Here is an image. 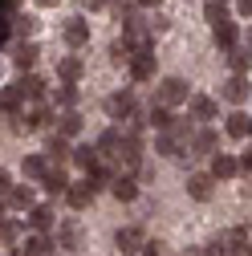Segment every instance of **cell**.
Listing matches in <instances>:
<instances>
[{"instance_id":"277c9868","label":"cell","mask_w":252,"mask_h":256,"mask_svg":"<svg viewBox=\"0 0 252 256\" xmlns=\"http://www.w3.org/2000/svg\"><path fill=\"white\" fill-rule=\"evenodd\" d=\"M114 244H118V252H122V256H134V252L146 244V236H142V228H138V224H130V228H118Z\"/></svg>"},{"instance_id":"9c48e42d","label":"cell","mask_w":252,"mask_h":256,"mask_svg":"<svg viewBox=\"0 0 252 256\" xmlns=\"http://www.w3.org/2000/svg\"><path fill=\"white\" fill-rule=\"evenodd\" d=\"M220 94H224V102H232V106H240V102L248 98V78H244V74H232V78H228V86L220 90Z\"/></svg>"},{"instance_id":"7402d4cb","label":"cell","mask_w":252,"mask_h":256,"mask_svg":"<svg viewBox=\"0 0 252 256\" xmlns=\"http://www.w3.org/2000/svg\"><path fill=\"white\" fill-rule=\"evenodd\" d=\"M12 90L20 94V98H41V94H45V82L33 78V74H24L20 82H12Z\"/></svg>"},{"instance_id":"6da1fadb","label":"cell","mask_w":252,"mask_h":256,"mask_svg":"<svg viewBox=\"0 0 252 256\" xmlns=\"http://www.w3.org/2000/svg\"><path fill=\"white\" fill-rule=\"evenodd\" d=\"M183 102H192V86H187L183 78H163L159 82V106H183Z\"/></svg>"},{"instance_id":"f546056e","label":"cell","mask_w":252,"mask_h":256,"mask_svg":"<svg viewBox=\"0 0 252 256\" xmlns=\"http://www.w3.org/2000/svg\"><path fill=\"white\" fill-rule=\"evenodd\" d=\"M24 256H49V236L45 232H33L24 240Z\"/></svg>"},{"instance_id":"7dc6e473","label":"cell","mask_w":252,"mask_h":256,"mask_svg":"<svg viewBox=\"0 0 252 256\" xmlns=\"http://www.w3.org/2000/svg\"><path fill=\"white\" fill-rule=\"evenodd\" d=\"M110 0H86V8H106Z\"/></svg>"},{"instance_id":"74e56055","label":"cell","mask_w":252,"mask_h":256,"mask_svg":"<svg viewBox=\"0 0 252 256\" xmlns=\"http://www.w3.org/2000/svg\"><path fill=\"white\" fill-rule=\"evenodd\" d=\"M16 232H20V228H16V220H0V244H12Z\"/></svg>"},{"instance_id":"484cf974","label":"cell","mask_w":252,"mask_h":256,"mask_svg":"<svg viewBox=\"0 0 252 256\" xmlns=\"http://www.w3.org/2000/svg\"><path fill=\"white\" fill-rule=\"evenodd\" d=\"M154 150L167 154V158H179V154H183V138H175L171 130H163V134H159V142H154Z\"/></svg>"},{"instance_id":"8992f818","label":"cell","mask_w":252,"mask_h":256,"mask_svg":"<svg viewBox=\"0 0 252 256\" xmlns=\"http://www.w3.org/2000/svg\"><path fill=\"white\" fill-rule=\"evenodd\" d=\"M187 114H192L196 122H212V118L220 114V102H216V98H204V94H196V98L187 102Z\"/></svg>"},{"instance_id":"30bf717a","label":"cell","mask_w":252,"mask_h":256,"mask_svg":"<svg viewBox=\"0 0 252 256\" xmlns=\"http://www.w3.org/2000/svg\"><path fill=\"white\" fill-rule=\"evenodd\" d=\"M66 45H70V49H82V45H90V24H86L82 16H74V20L66 24Z\"/></svg>"},{"instance_id":"e575fe53","label":"cell","mask_w":252,"mask_h":256,"mask_svg":"<svg viewBox=\"0 0 252 256\" xmlns=\"http://www.w3.org/2000/svg\"><path fill=\"white\" fill-rule=\"evenodd\" d=\"M74 102H78V90H74V86H61V90H53V106H66V110H74Z\"/></svg>"},{"instance_id":"7c38bea8","label":"cell","mask_w":252,"mask_h":256,"mask_svg":"<svg viewBox=\"0 0 252 256\" xmlns=\"http://www.w3.org/2000/svg\"><path fill=\"white\" fill-rule=\"evenodd\" d=\"M94 196H98V191H94L86 179H82V183H70V191H66L70 208H78V212H82V208H90V200H94Z\"/></svg>"},{"instance_id":"836d02e7","label":"cell","mask_w":252,"mask_h":256,"mask_svg":"<svg viewBox=\"0 0 252 256\" xmlns=\"http://www.w3.org/2000/svg\"><path fill=\"white\" fill-rule=\"evenodd\" d=\"M228 61H232V70H236V74H244V70L252 66V53L236 45V49H228Z\"/></svg>"},{"instance_id":"f35d334b","label":"cell","mask_w":252,"mask_h":256,"mask_svg":"<svg viewBox=\"0 0 252 256\" xmlns=\"http://www.w3.org/2000/svg\"><path fill=\"white\" fill-rule=\"evenodd\" d=\"M200 256H232V252H228V240H212V244H204Z\"/></svg>"},{"instance_id":"3957f363","label":"cell","mask_w":252,"mask_h":256,"mask_svg":"<svg viewBox=\"0 0 252 256\" xmlns=\"http://www.w3.org/2000/svg\"><path fill=\"white\" fill-rule=\"evenodd\" d=\"M154 70H159V61H154L150 49H138V53L130 57V78H134V82H150Z\"/></svg>"},{"instance_id":"f907efd6","label":"cell","mask_w":252,"mask_h":256,"mask_svg":"<svg viewBox=\"0 0 252 256\" xmlns=\"http://www.w3.org/2000/svg\"><path fill=\"white\" fill-rule=\"evenodd\" d=\"M244 256H252V240H248V248H244Z\"/></svg>"},{"instance_id":"d6986e66","label":"cell","mask_w":252,"mask_h":256,"mask_svg":"<svg viewBox=\"0 0 252 256\" xmlns=\"http://www.w3.org/2000/svg\"><path fill=\"white\" fill-rule=\"evenodd\" d=\"M70 154H74L70 138H61V134H49V142H45V158H53V163H61V158H70Z\"/></svg>"},{"instance_id":"bcb514c9","label":"cell","mask_w":252,"mask_h":256,"mask_svg":"<svg viewBox=\"0 0 252 256\" xmlns=\"http://www.w3.org/2000/svg\"><path fill=\"white\" fill-rule=\"evenodd\" d=\"M134 4H138V8H159L163 0H134Z\"/></svg>"},{"instance_id":"f5cc1de1","label":"cell","mask_w":252,"mask_h":256,"mask_svg":"<svg viewBox=\"0 0 252 256\" xmlns=\"http://www.w3.org/2000/svg\"><path fill=\"white\" fill-rule=\"evenodd\" d=\"M220 4H224V0H220Z\"/></svg>"},{"instance_id":"816d5d0a","label":"cell","mask_w":252,"mask_h":256,"mask_svg":"<svg viewBox=\"0 0 252 256\" xmlns=\"http://www.w3.org/2000/svg\"><path fill=\"white\" fill-rule=\"evenodd\" d=\"M0 220H4V204H0Z\"/></svg>"},{"instance_id":"5b68a950","label":"cell","mask_w":252,"mask_h":256,"mask_svg":"<svg viewBox=\"0 0 252 256\" xmlns=\"http://www.w3.org/2000/svg\"><path fill=\"white\" fill-rule=\"evenodd\" d=\"M57 248H66V252H82V248H86V232L78 228L74 220L57 228Z\"/></svg>"},{"instance_id":"8d00e7d4","label":"cell","mask_w":252,"mask_h":256,"mask_svg":"<svg viewBox=\"0 0 252 256\" xmlns=\"http://www.w3.org/2000/svg\"><path fill=\"white\" fill-rule=\"evenodd\" d=\"M224 240H228V252H244V248H248V232H244V228H232Z\"/></svg>"},{"instance_id":"ee69618b","label":"cell","mask_w":252,"mask_h":256,"mask_svg":"<svg viewBox=\"0 0 252 256\" xmlns=\"http://www.w3.org/2000/svg\"><path fill=\"white\" fill-rule=\"evenodd\" d=\"M236 12L240 16H252V0H236Z\"/></svg>"},{"instance_id":"681fc988","label":"cell","mask_w":252,"mask_h":256,"mask_svg":"<svg viewBox=\"0 0 252 256\" xmlns=\"http://www.w3.org/2000/svg\"><path fill=\"white\" fill-rule=\"evenodd\" d=\"M37 4H41V8H53V4H57V0H37Z\"/></svg>"},{"instance_id":"ba28073f","label":"cell","mask_w":252,"mask_h":256,"mask_svg":"<svg viewBox=\"0 0 252 256\" xmlns=\"http://www.w3.org/2000/svg\"><path fill=\"white\" fill-rule=\"evenodd\" d=\"M216 146H220V134H216V130H208V126L192 134V154H220Z\"/></svg>"},{"instance_id":"4fadbf2b","label":"cell","mask_w":252,"mask_h":256,"mask_svg":"<svg viewBox=\"0 0 252 256\" xmlns=\"http://www.w3.org/2000/svg\"><path fill=\"white\" fill-rule=\"evenodd\" d=\"M240 171V158L232 154H212V179H232Z\"/></svg>"},{"instance_id":"ab89813d","label":"cell","mask_w":252,"mask_h":256,"mask_svg":"<svg viewBox=\"0 0 252 256\" xmlns=\"http://www.w3.org/2000/svg\"><path fill=\"white\" fill-rule=\"evenodd\" d=\"M142 256H167V244H159V240H146V244H142Z\"/></svg>"},{"instance_id":"2e32d148","label":"cell","mask_w":252,"mask_h":256,"mask_svg":"<svg viewBox=\"0 0 252 256\" xmlns=\"http://www.w3.org/2000/svg\"><path fill=\"white\" fill-rule=\"evenodd\" d=\"M110 191H114V200H122V204H130V200L138 196V183H134L130 175H114V183H110Z\"/></svg>"},{"instance_id":"db71d44e","label":"cell","mask_w":252,"mask_h":256,"mask_svg":"<svg viewBox=\"0 0 252 256\" xmlns=\"http://www.w3.org/2000/svg\"><path fill=\"white\" fill-rule=\"evenodd\" d=\"M248 134H252V130H248Z\"/></svg>"},{"instance_id":"d4e9b609","label":"cell","mask_w":252,"mask_h":256,"mask_svg":"<svg viewBox=\"0 0 252 256\" xmlns=\"http://www.w3.org/2000/svg\"><path fill=\"white\" fill-rule=\"evenodd\" d=\"M134 53H138V49L126 41V37H118V41L110 45V61H114V66H130V57H134Z\"/></svg>"},{"instance_id":"d6a6232c","label":"cell","mask_w":252,"mask_h":256,"mask_svg":"<svg viewBox=\"0 0 252 256\" xmlns=\"http://www.w3.org/2000/svg\"><path fill=\"white\" fill-rule=\"evenodd\" d=\"M204 16H208V24L216 28V24H224V20H228V8L220 4V0H208V4H204Z\"/></svg>"},{"instance_id":"cb8c5ba5","label":"cell","mask_w":252,"mask_h":256,"mask_svg":"<svg viewBox=\"0 0 252 256\" xmlns=\"http://www.w3.org/2000/svg\"><path fill=\"white\" fill-rule=\"evenodd\" d=\"M41 183H45L49 196H66V191H70V179H66V171H61V167H49V175H45Z\"/></svg>"},{"instance_id":"5bb4252c","label":"cell","mask_w":252,"mask_h":256,"mask_svg":"<svg viewBox=\"0 0 252 256\" xmlns=\"http://www.w3.org/2000/svg\"><path fill=\"white\" fill-rule=\"evenodd\" d=\"M82 74H86V66H82V57H61V61H57V78L66 82V86H74V82H78Z\"/></svg>"},{"instance_id":"4316f807","label":"cell","mask_w":252,"mask_h":256,"mask_svg":"<svg viewBox=\"0 0 252 256\" xmlns=\"http://www.w3.org/2000/svg\"><path fill=\"white\" fill-rule=\"evenodd\" d=\"M28 224H33L37 232H49V228H53V208H49V204H37L33 212H28Z\"/></svg>"},{"instance_id":"83f0119b","label":"cell","mask_w":252,"mask_h":256,"mask_svg":"<svg viewBox=\"0 0 252 256\" xmlns=\"http://www.w3.org/2000/svg\"><path fill=\"white\" fill-rule=\"evenodd\" d=\"M118 146H122V134L118 130H106L98 138V158H118Z\"/></svg>"},{"instance_id":"d590c367","label":"cell","mask_w":252,"mask_h":256,"mask_svg":"<svg viewBox=\"0 0 252 256\" xmlns=\"http://www.w3.org/2000/svg\"><path fill=\"white\" fill-rule=\"evenodd\" d=\"M110 8H114V16L126 24V20H134V8H138V4H134V0H114Z\"/></svg>"},{"instance_id":"c3c4849f","label":"cell","mask_w":252,"mask_h":256,"mask_svg":"<svg viewBox=\"0 0 252 256\" xmlns=\"http://www.w3.org/2000/svg\"><path fill=\"white\" fill-rule=\"evenodd\" d=\"M12 4H16V0H0V12H8Z\"/></svg>"},{"instance_id":"7a4b0ae2","label":"cell","mask_w":252,"mask_h":256,"mask_svg":"<svg viewBox=\"0 0 252 256\" xmlns=\"http://www.w3.org/2000/svg\"><path fill=\"white\" fill-rule=\"evenodd\" d=\"M118 163H122V167H130V171H138V167H142V138H138V134H122Z\"/></svg>"},{"instance_id":"ffe728a7","label":"cell","mask_w":252,"mask_h":256,"mask_svg":"<svg viewBox=\"0 0 252 256\" xmlns=\"http://www.w3.org/2000/svg\"><path fill=\"white\" fill-rule=\"evenodd\" d=\"M57 134H61V138H78V134H82V114H78V110H66L61 122H57Z\"/></svg>"},{"instance_id":"8fae6325","label":"cell","mask_w":252,"mask_h":256,"mask_svg":"<svg viewBox=\"0 0 252 256\" xmlns=\"http://www.w3.org/2000/svg\"><path fill=\"white\" fill-rule=\"evenodd\" d=\"M212 183H216V179H212V175H204V171H200V175H192V179H187V196L200 200V204H208V200H212Z\"/></svg>"},{"instance_id":"f6af8a7d","label":"cell","mask_w":252,"mask_h":256,"mask_svg":"<svg viewBox=\"0 0 252 256\" xmlns=\"http://www.w3.org/2000/svg\"><path fill=\"white\" fill-rule=\"evenodd\" d=\"M240 171H248V175H252V150H244V158H240Z\"/></svg>"},{"instance_id":"603a6c76","label":"cell","mask_w":252,"mask_h":256,"mask_svg":"<svg viewBox=\"0 0 252 256\" xmlns=\"http://www.w3.org/2000/svg\"><path fill=\"white\" fill-rule=\"evenodd\" d=\"M146 122H150V126H154V130H159V134H163V130H171V126H175L171 110H167V106H159V102H154V106L146 110Z\"/></svg>"},{"instance_id":"52a82bcc","label":"cell","mask_w":252,"mask_h":256,"mask_svg":"<svg viewBox=\"0 0 252 256\" xmlns=\"http://www.w3.org/2000/svg\"><path fill=\"white\" fill-rule=\"evenodd\" d=\"M130 110H134V94L126 90V94H110L106 98V114L110 118H130Z\"/></svg>"},{"instance_id":"9a60e30c","label":"cell","mask_w":252,"mask_h":256,"mask_svg":"<svg viewBox=\"0 0 252 256\" xmlns=\"http://www.w3.org/2000/svg\"><path fill=\"white\" fill-rule=\"evenodd\" d=\"M49 158L45 154H24V163H20V171H24V179H45L49 175Z\"/></svg>"},{"instance_id":"4dcf8cb0","label":"cell","mask_w":252,"mask_h":256,"mask_svg":"<svg viewBox=\"0 0 252 256\" xmlns=\"http://www.w3.org/2000/svg\"><path fill=\"white\" fill-rule=\"evenodd\" d=\"M86 183H90L94 191H102V187H110V183H114V175H110V167H102V163H98V167L86 175Z\"/></svg>"},{"instance_id":"ac0fdd59","label":"cell","mask_w":252,"mask_h":256,"mask_svg":"<svg viewBox=\"0 0 252 256\" xmlns=\"http://www.w3.org/2000/svg\"><path fill=\"white\" fill-rule=\"evenodd\" d=\"M236 41H240V28L232 24V20H224V24H216V49H236Z\"/></svg>"},{"instance_id":"44dd1931","label":"cell","mask_w":252,"mask_h":256,"mask_svg":"<svg viewBox=\"0 0 252 256\" xmlns=\"http://www.w3.org/2000/svg\"><path fill=\"white\" fill-rule=\"evenodd\" d=\"M70 158H74V163H78V167H82L86 175H90L94 167L102 163V158H98V146H74V154H70Z\"/></svg>"},{"instance_id":"1f68e13d","label":"cell","mask_w":252,"mask_h":256,"mask_svg":"<svg viewBox=\"0 0 252 256\" xmlns=\"http://www.w3.org/2000/svg\"><path fill=\"white\" fill-rule=\"evenodd\" d=\"M37 53H41L37 45H28V41H24V45H20L16 53H12V61H16V70H28V66H33V61H37Z\"/></svg>"},{"instance_id":"b9f144b4","label":"cell","mask_w":252,"mask_h":256,"mask_svg":"<svg viewBox=\"0 0 252 256\" xmlns=\"http://www.w3.org/2000/svg\"><path fill=\"white\" fill-rule=\"evenodd\" d=\"M146 24H150V33H167V24H171V20H167V16H150Z\"/></svg>"},{"instance_id":"f1b7e54d","label":"cell","mask_w":252,"mask_h":256,"mask_svg":"<svg viewBox=\"0 0 252 256\" xmlns=\"http://www.w3.org/2000/svg\"><path fill=\"white\" fill-rule=\"evenodd\" d=\"M248 130H252V118H248V114H240V110L228 114V134H232V138H248Z\"/></svg>"},{"instance_id":"7bdbcfd3","label":"cell","mask_w":252,"mask_h":256,"mask_svg":"<svg viewBox=\"0 0 252 256\" xmlns=\"http://www.w3.org/2000/svg\"><path fill=\"white\" fill-rule=\"evenodd\" d=\"M12 187H16V183H12V175H8V171H0V196H8Z\"/></svg>"},{"instance_id":"e0dca14e","label":"cell","mask_w":252,"mask_h":256,"mask_svg":"<svg viewBox=\"0 0 252 256\" xmlns=\"http://www.w3.org/2000/svg\"><path fill=\"white\" fill-rule=\"evenodd\" d=\"M8 204L20 208V212H33V208H37V191L28 187V183H24V187H12V191H8Z\"/></svg>"},{"instance_id":"60d3db41","label":"cell","mask_w":252,"mask_h":256,"mask_svg":"<svg viewBox=\"0 0 252 256\" xmlns=\"http://www.w3.org/2000/svg\"><path fill=\"white\" fill-rule=\"evenodd\" d=\"M12 28L24 37V33H33V28H37V20H33V16H16V24H12Z\"/></svg>"}]
</instances>
